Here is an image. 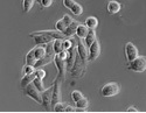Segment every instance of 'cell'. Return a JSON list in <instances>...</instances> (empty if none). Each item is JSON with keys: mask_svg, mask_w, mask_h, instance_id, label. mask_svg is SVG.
<instances>
[{"mask_svg": "<svg viewBox=\"0 0 146 113\" xmlns=\"http://www.w3.org/2000/svg\"><path fill=\"white\" fill-rule=\"evenodd\" d=\"M33 83L35 84V86L38 87V89L41 91V92H43L46 89H44V86H43V83H42V79H40V78H35L34 81H33Z\"/></svg>", "mask_w": 146, "mask_h": 113, "instance_id": "25", "label": "cell"}, {"mask_svg": "<svg viewBox=\"0 0 146 113\" xmlns=\"http://www.w3.org/2000/svg\"><path fill=\"white\" fill-rule=\"evenodd\" d=\"M62 41H63V40H61V39H56V40L53 42V46H54V52H55V54H60L61 52H63Z\"/></svg>", "mask_w": 146, "mask_h": 113, "instance_id": "20", "label": "cell"}, {"mask_svg": "<svg viewBox=\"0 0 146 113\" xmlns=\"http://www.w3.org/2000/svg\"><path fill=\"white\" fill-rule=\"evenodd\" d=\"M36 57H35V53H34V49H32L31 52L27 54V56H26V64L27 65H35V63H36Z\"/></svg>", "mask_w": 146, "mask_h": 113, "instance_id": "17", "label": "cell"}, {"mask_svg": "<svg viewBox=\"0 0 146 113\" xmlns=\"http://www.w3.org/2000/svg\"><path fill=\"white\" fill-rule=\"evenodd\" d=\"M53 90H54V86L49 87L42 92V105L44 106V108L47 111H50L52 107V99H53Z\"/></svg>", "mask_w": 146, "mask_h": 113, "instance_id": "4", "label": "cell"}, {"mask_svg": "<svg viewBox=\"0 0 146 113\" xmlns=\"http://www.w3.org/2000/svg\"><path fill=\"white\" fill-rule=\"evenodd\" d=\"M88 33H89V28L87 27V24H81L80 23L78 27H77V30H76L77 37H80V39H86Z\"/></svg>", "mask_w": 146, "mask_h": 113, "instance_id": "13", "label": "cell"}, {"mask_svg": "<svg viewBox=\"0 0 146 113\" xmlns=\"http://www.w3.org/2000/svg\"><path fill=\"white\" fill-rule=\"evenodd\" d=\"M84 41H86V46H87L88 48L96 41V33H95V29H89V33H88V35L86 36Z\"/></svg>", "mask_w": 146, "mask_h": 113, "instance_id": "15", "label": "cell"}, {"mask_svg": "<svg viewBox=\"0 0 146 113\" xmlns=\"http://www.w3.org/2000/svg\"><path fill=\"white\" fill-rule=\"evenodd\" d=\"M102 94L104 97H112V96H116L118 92H119V85L117 83H108L105 84L102 90H101Z\"/></svg>", "mask_w": 146, "mask_h": 113, "instance_id": "3", "label": "cell"}, {"mask_svg": "<svg viewBox=\"0 0 146 113\" xmlns=\"http://www.w3.org/2000/svg\"><path fill=\"white\" fill-rule=\"evenodd\" d=\"M76 108L72 107V106H66V112H75Z\"/></svg>", "mask_w": 146, "mask_h": 113, "instance_id": "34", "label": "cell"}, {"mask_svg": "<svg viewBox=\"0 0 146 113\" xmlns=\"http://www.w3.org/2000/svg\"><path fill=\"white\" fill-rule=\"evenodd\" d=\"M86 24L89 29H95L97 26H98V21H97V19L95 17H89L86 21Z\"/></svg>", "mask_w": 146, "mask_h": 113, "instance_id": "19", "label": "cell"}, {"mask_svg": "<svg viewBox=\"0 0 146 113\" xmlns=\"http://www.w3.org/2000/svg\"><path fill=\"white\" fill-rule=\"evenodd\" d=\"M70 11L72 12V14H75V15H81V14H82V12H83V8H82L81 5H78V4L75 3V5L70 8Z\"/></svg>", "mask_w": 146, "mask_h": 113, "instance_id": "21", "label": "cell"}, {"mask_svg": "<svg viewBox=\"0 0 146 113\" xmlns=\"http://www.w3.org/2000/svg\"><path fill=\"white\" fill-rule=\"evenodd\" d=\"M62 46H63V50H67V52H68V50L74 44H72V42L70 40H63L62 41Z\"/></svg>", "mask_w": 146, "mask_h": 113, "instance_id": "29", "label": "cell"}, {"mask_svg": "<svg viewBox=\"0 0 146 113\" xmlns=\"http://www.w3.org/2000/svg\"><path fill=\"white\" fill-rule=\"evenodd\" d=\"M35 78H36L35 72H34V73H31V75H25V77L21 79V86L23 87V89H25V87H26L28 84L33 83V81H34Z\"/></svg>", "mask_w": 146, "mask_h": 113, "instance_id": "16", "label": "cell"}, {"mask_svg": "<svg viewBox=\"0 0 146 113\" xmlns=\"http://www.w3.org/2000/svg\"><path fill=\"white\" fill-rule=\"evenodd\" d=\"M36 1H39V3H41V0H36Z\"/></svg>", "mask_w": 146, "mask_h": 113, "instance_id": "36", "label": "cell"}, {"mask_svg": "<svg viewBox=\"0 0 146 113\" xmlns=\"http://www.w3.org/2000/svg\"><path fill=\"white\" fill-rule=\"evenodd\" d=\"M76 56H77V50L75 48V46H72L69 50H68V56H67V70L71 71L72 67H74V63H75V59H76Z\"/></svg>", "mask_w": 146, "mask_h": 113, "instance_id": "6", "label": "cell"}, {"mask_svg": "<svg viewBox=\"0 0 146 113\" xmlns=\"http://www.w3.org/2000/svg\"><path fill=\"white\" fill-rule=\"evenodd\" d=\"M126 112H138V110L137 108H135V107H130V108H127V111Z\"/></svg>", "mask_w": 146, "mask_h": 113, "instance_id": "35", "label": "cell"}, {"mask_svg": "<svg viewBox=\"0 0 146 113\" xmlns=\"http://www.w3.org/2000/svg\"><path fill=\"white\" fill-rule=\"evenodd\" d=\"M60 82L61 78L57 77L56 82L54 83V90H53V99H52V107H54L57 103H60V98H61V93H60Z\"/></svg>", "mask_w": 146, "mask_h": 113, "instance_id": "10", "label": "cell"}, {"mask_svg": "<svg viewBox=\"0 0 146 113\" xmlns=\"http://www.w3.org/2000/svg\"><path fill=\"white\" fill-rule=\"evenodd\" d=\"M55 28H56V30H58V32H61V33H63V32L66 30L67 26H66V23L63 22V20H60V21L56 22Z\"/></svg>", "mask_w": 146, "mask_h": 113, "instance_id": "24", "label": "cell"}, {"mask_svg": "<svg viewBox=\"0 0 146 113\" xmlns=\"http://www.w3.org/2000/svg\"><path fill=\"white\" fill-rule=\"evenodd\" d=\"M34 53H35L36 59H40V58H42L43 56H46L47 50H46L44 47H36V48H34Z\"/></svg>", "mask_w": 146, "mask_h": 113, "instance_id": "18", "label": "cell"}, {"mask_svg": "<svg viewBox=\"0 0 146 113\" xmlns=\"http://www.w3.org/2000/svg\"><path fill=\"white\" fill-rule=\"evenodd\" d=\"M125 54H126V59L129 62H131L135 58H137L138 57V50H137L136 46L133 43H131V42H129L125 46Z\"/></svg>", "mask_w": 146, "mask_h": 113, "instance_id": "7", "label": "cell"}, {"mask_svg": "<svg viewBox=\"0 0 146 113\" xmlns=\"http://www.w3.org/2000/svg\"><path fill=\"white\" fill-rule=\"evenodd\" d=\"M129 69L135 72H143L146 70V57L138 56L133 61L129 62Z\"/></svg>", "mask_w": 146, "mask_h": 113, "instance_id": "2", "label": "cell"}, {"mask_svg": "<svg viewBox=\"0 0 146 113\" xmlns=\"http://www.w3.org/2000/svg\"><path fill=\"white\" fill-rule=\"evenodd\" d=\"M120 11V4L117 1H110L108 4V12L110 14H116Z\"/></svg>", "mask_w": 146, "mask_h": 113, "instance_id": "14", "label": "cell"}, {"mask_svg": "<svg viewBox=\"0 0 146 113\" xmlns=\"http://www.w3.org/2000/svg\"><path fill=\"white\" fill-rule=\"evenodd\" d=\"M62 20H63V22L66 23V26H67V27L69 26V24H71L72 22H74V20H72V18H71L70 15H67V14L63 17V19H62Z\"/></svg>", "mask_w": 146, "mask_h": 113, "instance_id": "31", "label": "cell"}, {"mask_svg": "<svg viewBox=\"0 0 146 113\" xmlns=\"http://www.w3.org/2000/svg\"><path fill=\"white\" fill-rule=\"evenodd\" d=\"M54 62H55L56 68H57V70H58V78L63 79L64 72H66V70H67V62H66V59L61 58V57L58 56V54H55Z\"/></svg>", "mask_w": 146, "mask_h": 113, "instance_id": "5", "label": "cell"}, {"mask_svg": "<svg viewBox=\"0 0 146 113\" xmlns=\"http://www.w3.org/2000/svg\"><path fill=\"white\" fill-rule=\"evenodd\" d=\"M54 112H66V105L62 103H57L54 107H53Z\"/></svg>", "mask_w": 146, "mask_h": 113, "instance_id": "26", "label": "cell"}, {"mask_svg": "<svg viewBox=\"0 0 146 113\" xmlns=\"http://www.w3.org/2000/svg\"><path fill=\"white\" fill-rule=\"evenodd\" d=\"M78 22H76V21H74L71 24H69V26L66 28V30L63 32V34L66 35V37H70V36H72V35H75L76 34V30H77V27H78Z\"/></svg>", "mask_w": 146, "mask_h": 113, "instance_id": "12", "label": "cell"}, {"mask_svg": "<svg viewBox=\"0 0 146 113\" xmlns=\"http://www.w3.org/2000/svg\"><path fill=\"white\" fill-rule=\"evenodd\" d=\"M35 72V67H33V65H27L26 64V67L23 68V73L25 75H31V73H34Z\"/></svg>", "mask_w": 146, "mask_h": 113, "instance_id": "28", "label": "cell"}, {"mask_svg": "<svg viewBox=\"0 0 146 113\" xmlns=\"http://www.w3.org/2000/svg\"><path fill=\"white\" fill-rule=\"evenodd\" d=\"M101 54V46L98 43V41H95L90 47H89V61H95Z\"/></svg>", "mask_w": 146, "mask_h": 113, "instance_id": "8", "label": "cell"}, {"mask_svg": "<svg viewBox=\"0 0 146 113\" xmlns=\"http://www.w3.org/2000/svg\"><path fill=\"white\" fill-rule=\"evenodd\" d=\"M63 5L67 7V8H71L72 6L75 5V0H63Z\"/></svg>", "mask_w": 146, "mask_h": 113, "instance_id": "32", "label": "cell"}, {"mask_svg": "<svg viewBox=\"0 0 146 113\" xmlns=\"http://www.w3.org/2000/svg\"><path fill=\"white\" fill-rule=\"evenodd\" d=\"M77 52H78V55H80V57L82 58V61L86 63L87 62V59H88V57H89V55H88V52H87V46H86V43H84L83 41H82V39H77Z\"/></svg>", "mask_w": 146, "mask_h": 113, "instance_id": "9", "label": "cell"}, {"mask_svg": "<svg viewBox=\"0 0 146 113\" xmlns=\"http://www.w3.org/2000/svg\"><path fill=\"white\" fill-rule=\"evenodd\" d=\"M32 37H34V41L36 44H47V43L52 42L53 40H55L53 36L47 35V34H38V35H34Z\"/></svg>", "mask_w": 146, "mask_h": 113, "instance_id": "11", "label": "cell"}, {"mask_svg": "<svg viewBox=\"0 0 146 113\" xmlns=\"http://www.w3.org/2000/svg\"><path fill=\"white\" fill-rule=\"evenodd\" d=\"M25 93H26V96L34 99L36 103L42 104V92L35 86L34 83H31L25 87Z\"/></svg>", "mask_w": 146, "mask_h": 113, "instance_id": "1", "label": "cell"}, {"mask_svg": "<svg viewBox=\"0 0 146 113\" xmlns=\"http://www.w3.org/2000/svg\"><path fill=\"white\" fill-rule=\"evenodd\" d=\"M35 75H36V78L43 79L46 77V71L44 70H41V69H36L35 70Z\"/></svg>", "mask_w": 146, "mask_h": 113, "instance_id": "30", "label": "cell"}, {"mask_svg": "<svg viewBox=\"0 0 146 113\" xmlns=\"http://www.w3.org/2000/svg\"><path fill=\"white\" fill-rule=\"evenodd\" d=\"M52 3H53V0H41V5H42V7H49L50 5H52Z\"/></svg>", "mask_w": 146, "mask_h": 113, "instance_id": "33", "label": "cell"}, {"mask_svg": "<svg viewBox=\"0 0 146 113\" xmlns=\"http://www.w3.org/2000/svg\"><path fill=\"white\" fill-rule=\"evenodd\" d=\"M34 3H35V0H23V11H25L26 13L29 12L31 8L33 7Z\"/></svg>", "mask_w": 146, "mask_h": 113, "instance_id": "22", "label": "cell"}, {"mask_svg": "<svg viewBox=\"0 0 146 113\" xmlns=\"http://www.w3.org/2000/svg\"><path fill=\"white\" fill-rule=\"evenodd\" d=\"M71 98H72V100L76 103V102H78L80 99H82L83 98V96H82V93L80 92V91H72V93H71Z\"/></svg>", "mask_w": 146, "mask_h": 113, "instance_id": "27", "label": "cell"}, {"mask_svg": "<svg viewBox=\"0 0 146 113\" xmlns=\"http://www.w3.org/2000/svg\"><path fill=\"white\" fill-rule=\"evenodd\" d=\"M88 104H89L88 99L83 97L82 99H80V100H78V102H76V107H81V108H87V107H88Z\"/></svg>", "mask_w": 146, "mask_h": 113, "instance_id": "23", "label": "cell"}]
</instances>
